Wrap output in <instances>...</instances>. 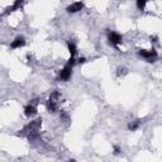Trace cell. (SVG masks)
<instances>
[{
  "label": "cell",
  "instance_id": "6da1fadb",
  "mask_svg": "<svg viewBox=\"0 0 162 162\" xmlns=\"http://www.w3.org/2000/svg\"><path fill=\"white\" fill-rule=\"evenodd\" d=\"M42 125V119H37V120H33L29 124H27L24 128L22 131H19L18 136H27V138L29 141H36L39 138V128Z\"/></svg>",
  "mask_w": 162,
  "mask_h": 162
},
{
  "label": "cell",
  "instance_id": "7a4b0ae2",
  "mask_svg": "<svg viewBox=\"0 0 162 162\" xmlns=\"http://www.w3.org/2000/svg\"><path fill=\"white\" fill-rule=\"evenodd\" d=\"M59 98H60V92L55 90L47 101V109L50 113H56L57 109H59V107H57V100H59Z\"/></svg>",
  "mask_w": 162,
  "mask_h": 162
},
{
  "label": "cell",
  "instance_id": "3957f363",
  "mask_svg": "<svg viewBox=\"0 0 162 162\" xmlns=\"http://www.w3.org/2000/svg\"><path fill=\"white\" fill-rule=\"evenodd\" d=\"M138 53H140V56H142L143 59H146V61L149 62V63H152V62H155L157 60V52L155 50H151V51L141 50Z\"/></svg>",
  "mask_w": 162,
  "mask_h": 162
},
{
  "label": "cell",
  "instance_id": "277c9868",
  "mask_svg": "<svg viewBox=\"0 0 162 162\" xmlns=\"http://www.w3.org/2000/svg\"><path fill=\"white\" fill-rule=\"evenodd\" d=\"M122 36L117 32H109L108 33V41H109V44L110 46H114V47H117L118 44L122 43Z\"/></svg>",
  "mask_w": 162,
  "mask_h": 162
},
{
  "label": "cell",
  "instance_id": "5b68a950",
  "mask_svg": "<svg viewBox=\"0 0 162 162\" xmlns=\"http://www.w3.org/2000/svg\"><path fill=\"white\" fill-rule=\"evenodd\" d=\"M84 9V4L83 3H74V4H71V5H68L67 8H66V10H67V13H71V14H74V13H77V11H80V10H83Z\"/></svg>",
  "mask_w": 162,
  "mask_h": 162
},
{
  "label": "cell",
  "instance_id": "8992f818",
  "mask_svg": "<svg viewBox=\"0 0 162 162\" xmlns=\"http://www.w3.org/2000/svg\"><path fill=\"white\" fill-rule=\"evenodd\" d=\"M71 74H72V67H71V66H66L63 70L60 72V80L67 81L68 79L71 77Z\"/></svg>",
  "mask_w": 162,
  "mask_h": 162
},
{
  "label": "cell",
  "instance_id": "52a82bcc",
  "mask_svg": "<svg viewBox=\"0 0 162 162\" xmlns=\"http://www.w3.org/2000/svg\"><path fill=\"white\" fill-rule=\"evenodd\" d=\"M24 114L27 115V117H34V115L37 114V108L34 104H29V105H27L24 108Z\"/></svg>",
  "mask_w": 162,
  "mask_h": 162
},
{
  "label": "cell",
  "instance_id": "ba28073f",
  "mask_svg": "<svg viewBox=\"0 0 162 162\" xmlns=\"http://www.w3.org/2000/svg\"><path fill=\"white\" fill-rule=\"evenodd\" d=\"M26 44V41L23 37H17L13 42H11V48H20Z\"/></svg>",
  "mask_w": 162,
  "mask_h": 162
},
{
  "label": "cell",
  "instance_id": "9c48e42d",
  "mask_svg": "<svg viewBox=\"0 0 162 162\" xmlns=\"http://www.w3.org/2000/svg\"><path fill=\"white\" fill-rule=\"evenodd\" d=\"M22 4H23V0H15V2H14V4L11 5V6H9V8L6 9L5 14H8V13H11V11H15L17 9H19V8L22 6Z\"/></svg>",
  "mask_w": 162,
  "mask_h": 162
},
{
  "label": "cell",
  "instance_id": "30bf717a",
  "mask_svg": "<svg viewBox=\"0 0 162 162\" xmlns=\"http://www.w3.org/2000/svg\"><path fill=\"white\" fill-rule=\"evenodd\" d=\"M141 123H142V122H141L140 119H137V120H133V122H131V123L128 124V128H129V131H132V132L137 131L138 128H140Z\"/></svg>",
  "mask_w": 162,
  "mask_h": 162
},
{
  "label": "cell",
  "instance_id": "8fae6325",
  "mask_svg": "<svg viewBox=\"0 0 162 162\" xmlns=\"http://www.w3.org/2000/svg\"><path fill=\"white\" fill-rule=\"evenodd\" d=\"M67 47H68V51H70L71 56H75V53H76V44H75L74 42L68 41V42H67Z\"/></svg>",
  "mask_w": 162,
  "mask_h": 162
},
{
  "label": "cell",
  "instance_id": "7c38bea8",
  "mask_svg": "<svg viewBox=\"0 0 162 162\" xmlns=\"http://www.w3.org/2000/svg\"><path fill=\"white\" fill-rule=\"evenodd\" d=\"M146 4H147V0H137V6H138V9L143 10L144 6H146Z\"/></svg>",
  "mask_w": 162,
  "mask_h": 162
},
{
  "label": "cell",
  "instance_id": "4fadbf2b",
  "mask_svg": "<svg viewBox=\"0 0 162 162\" xmlns=\"http://www.w3.org/2000/svg\"><path fill=\"white\" fill-rule=\"evenodd\" d=\"M75 63H76V61H75V59H74V56H71V59L68 60V62H67V66H71V67H72Z\"/></svg>",
  "mask_w": 162,
  "mask_h": 162
},
{
  "label": "cell",
  "instance_id": "5bb4252c",
  "mask_svg": "<svg viewBox=\"0 0 162 162\" xmlns=\"http://www.w3.org/2000/svg\"><path fill=\"white\" fill-rule=\"evenodd\" d=\"M125 74H127V70H125V68H119V70H118V75H119V76L125 75Z\"/></svg>",
  "mask_w": 162,
  "mask_h": 162
},
{
  "label": "cell",
  "instance_id": "9a60e30c",
  "mask_svg": "<svg viewBox=\"0 0 162 162\" xmlns=\"http://www.w3.org/2000/svg\"><path fill=\"white\" fill-rule=\"evenodd\" d=\"M119 153H120V148L118 146H115L114 147V155H119Z\"/></svg>",
  "mask_w": 162,
  "mask_h": 162
},
{
  "label": "cell",
  "instance_id": "2e32d148",
  "mask_svg": "<svg viewBox=\"0 0 162 162\" xmlns=\"http://www.w3.org/2000/svg\"><path fill=\"white\" fill-rule=\"evenodd\" d=\"M77 62H79V63H85V62H86V59H85V57H80Z\"/></svg>",
  "mask_w": 162,
  "mask_h": 162
}]
</instances>
